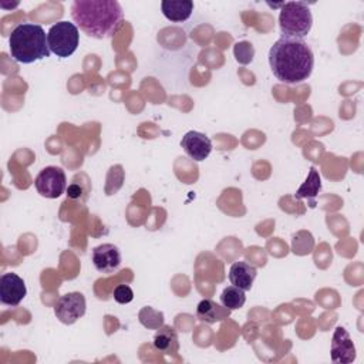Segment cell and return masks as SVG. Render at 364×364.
Masks as SVG:
<instances>
[{"label":"cell","mask_w":364,"mask_h":364,"mask_svg":"<svg viewBox=\"0 0 364 364\" xmlns=\"http://www.w3.org/2000/svg\"><path fill=\"white\" fill-rule=\"evenodd\" d=\"M229 311L225 306H219L216 304L213 300L210 299H203L199 301L198 307H196V316L199 320L213 324L216 321H222L223 318H226L229 316Z\"/></svg>","instance_id":"obj_14"},{"label":"cell","mask_w":364,"mask_h":364,"mask_svg":"<svg viewBox=\"0 0 364 364\" xmlns=\"http://www.w3.org/2000/svg\"><path fill=\"white\" fill-rule=\"evenodd\" d=\"M154 347L164 354H173L179 350V341L175 330L171 326H162L154 336Z\"/></svg>","instance_id":"obj_15"},{"label":"cell","mask_w":364,"mask_h":364,"mask_svg":"<svg viewBox=\"0 0 364 364\" xmlns=\"http://www.w3.org/2000/svg\"><path fill=\"white\" fill-rule=\"evenodd\" d=\"M27 294L24 280L17 273H4L0 277V301L6 306L16 307Z\"/></svg>","instance_id":"obj_8"},{"label":"cell","mask_w":364,"mask_h":364,"mask_svg":"<svg viewBox=\"0 0 364 364\" xmlns=\"http://www.w3.org/2000/svg\"><path fill=\"white\" fill-rule=\"evenodd\" d=\"M139 321L142 326L152 328V330H158L159 327L164 326V314L149 306H145L141 309L139 314Z\"/></svg>","instance_id":"obj_18"},{"label":"cell","mask_w":364,"mask_h":364,"mask_svg":"<svg viewBox=\"0 0 364 364\" xmlns=\"http://www.w3.org/2000/svg\"><path fill=\"white\" fill-rule=\"evenodd\" d=\"M245 301H246L245 290H242L233 284L225 287L223 291L220 293V303L228 310H237V309L243 307Z\"/></svg>","instance_id":"obj_17"},{"label":"cell","mask_w":364,"mask_h":364,"mask_svg":"<svg viewBox=\"0 0 364 364\" xmlns=\"http://www.w3.org/2000/svg\"><path fill=\"white\" fill-rule=\"evenodd\" d=\"M181 146L185 154L196 162L205 161L212 152V141L198 131H188L181 139Z\"/></svg>","instance_id":"obj_11"},{"label":"cell","mask_w":364,"mask_h":364,"mask_svg":"<svg viewBox=\"0 0 364 364\" xmlns=\"http://www.w3.org/2000/svg\"><path fill=\"white\" fill-rule=\"evenodd\" d=\"M94 267L104 274L114 273L121 264V252L112 243H102L92 249L91 255Z\"/></svg>","instance_id":"obj_10"},{"label":"cell","mask_w":364,"mask_h":364,"mask_svg":"<svg viewBox=\"0 0 364 364\" xmlns=\"http://www.w3.org/2000/svg\"><path fill=\"white\" fill-rule=\"evenodd\" d=\"M321 191V178L314 166L310 168L303 185L296 192V199H310V206H316V196Z\"/></svg>","instance_id":"obj_16"},{"label":"cell","mask_w":364,"mask_h":364,"mask_svg":"<svg viewBox=\"0 0 364 364\" xmlns=\"http://www.w3.org/2000/svg\"><path fill=\"white\" fill-rule=\"evenodd\" d=\"M162 14L173 23L188 20L193 11V1L191 0H164L161 3Z\"/></svg>","instance_id":"obj_13"},{"label":"cell","mask_w":364,"mask_h":364,"mask_svg":"<svg viewBox=\"0 0 364 364\" xmlns=\"http://www.w3.org/2000/svg\"><path fill=\"white\" fill-rule=\"evenodd\" d=\"M70 198H78L80 196V188L77 185H71L68 188V193H67Z\"/></svg>","instance_id":"obj_22"},{"label":"cell","mask_w":364,"mask_h":364,"mask_svg":"<svg viewBox=\"0 0 364 364\" xmlns=\"http://www.w3.org/2000/svg\"><path fill=\"white\" fill-rule=\"evenodd\" d=\"M269 65L279 81L300 84L311 75L314 54L303 38L282 36L269 50Z\"/></svg>","instance_id":"obj_1"},{"label":"cell","mask_w":364,"mask_h":364,"mask_svg":"<svg viewBox=\"0 0 364 364\" xmlns=\"http://www.w3.org/2000/svg\"><path fill=\"white\" fill-rule=\"evenodd\" d=\"M34 186L41 196L48 199H55L61 196L65 191V186H67L65 172L60 166H46L36 176Z\"/></svg>","instance_id":"obj_6"},{"label":"cell","mask_w":364,"mask_h":364,"mask_svg":"<svg viewBox=\"0 0 364 364\" xmlns=\"http://www.w3.org/2000/svg\"><path fill=\"white\" fill-rule=\"evenodd\" d=\"M9 50L11 58L21 64L47 58L51 53L44 28L34 23H21L11 30Z\"/></svg>","instance_id":"obj_3"},{"label":"cell","mask_w":364,"mask_h":364,"mask_svg":"<svg viewBox=\"0 0 364 364\" xmlns=\"http://www.w3.org/2000/svg\"><path fill=\"white\" fill-rule=\"evenodd\" d=\"M257 270L253 264L240 260V262H235L230 269H229V280L233 286L247 291L252 289L253 282L256 279Z\"/></svg>","instance_id":"obj_12"},{"label":"cell","mask_w":364,"mask_h":364,"mask_svg":"<svg viewBox=\"0 0 364 364\" xmlns=\"http://www.w3.org/2000/svg\"><path fill=\"white\" fill-rule=\"evenodd\" d=\"M50 51L60 58L73 55L80 44V31L74 23L58 21L53 24L47 33Z\"/></svg>","instance_id":"obj_5"},{"label":"cell","mask_w":364,"mask_h":364,"mask_svg":"<svg viewBox=\"0 0 364 364\" xmlns=\"http://www.w3.org/2000/svg\"><path fill=\"white\" fill-rule=\"evenodd\" d=\"M71 17L92 38H109L122 24L124 11L117 0H74Z\"/></svg>","instance_id":"obj_2"},{"label":"cell","mask_w":364,"mask_h":364,"mask_svg":"<svg viewBox=\"0 0 364 364\" xmlns=\"http://www.w3.org/2000/svg\"><path fill=\"white\" fill-rule=\"evenodd\" d=\"M331 361L337 364H350L355 360V347L348 331L337 326L331 338Z\"/></svg>","instance_id":"obj_9"},{"label":"cell","mask_w":364,"mask_h":364,"mask_svg":"<svg viewBox=\"0 0 364 364\" xmlns=\"http://www.w3.org/2000/svg\"><path fill=\"white\" fill-rule=\"evenodd\" d=\"M233 55L239 64L247 65L253 61L255 47L250 41H237L233 46Z\"/></svg>","instance_id":"obj_19"},{"label":"cell","mask_w":364,"mask_h":364,"mask_svg":"<svg viewBox=\"0 0 364 364\" xmlns=\"http://www.w3.org/2000/svg\"><path fill=\"white\" fill-rule=\"evenodd\" d=\"M313 26V16L304 1H286L279 14V27L284 37H306Z\"/></svg>","instance_id":"obj_4"},{"label":"cell","mask_w":364,"mask_h":364,"mask_svg":"<svg viewBox=\"0 0 364 364\" xmlns=\"http://www.w3.org/2000/svg\"><path fill=\"white\" fill-rule=\"evenodd\" d=\"M134 299V291L128 284H118L114 289V300L119 304H127L132 301Z\"/></svg>","instance_id":"obj_21"},{"label":"cell","mask_w":364,"mask_h":364,"mask_svg":"<svg viewBox=\"0 0 364 364\" xmlns=\"http://www.w3.org/2000/svg\"><path fill=\"white\" fill-rule=\"evenodd\" d=\"M87 303L84 294L80 291H71L61 296L55 306L54 314L63 324H74L80 317L85 314Z\"/></svg>","instance_id":"obj_7"},{"label":"cell","mask_w":364,"mask_h":364,"mask_svg":"<svg viewBox=\"0 0 364 364\" xmlns=\"http://www.w3.org/2000/svg\"><path fill=\"white\" fill-rule=\"evenodd\" d=\"M304 240H301V232L296 233V236L293 237V243H291V249L296 255H307L311 252L313 246H314V240H313V236L306 232L304 233Z\"/></svg>","instance_id":"obj_20"}]
</instances>
